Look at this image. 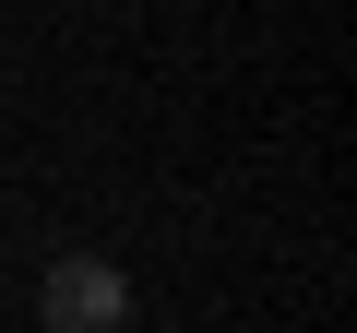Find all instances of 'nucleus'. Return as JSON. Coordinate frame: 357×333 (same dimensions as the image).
<instances>
[{"label":"nucleus","instance_id":"nucleus-1","mask_svg":"<svg viewBox=\"0 0 357 333\" xmlns=\"http://www.w3.org/2000/svg\"><path fill=\"white\" fill-rule=\"evenodd\" d=\"M36 321H48V333H119V321H131V286H119V262H96V250H60V262H48V286H36Z\"/></svg>","mask_w":357,"mask_h":333}]
</instances>
